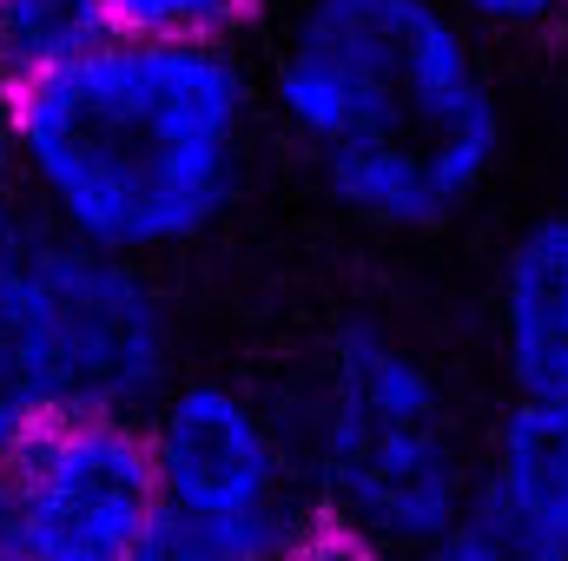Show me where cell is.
I'll list each match as a JSON object with an SVG mask.
<instances>
[{
    "mask_svg": "<svg viewBox=\"0 0 568 561\" xmlns=\"http://www.w3.org/2000/svg\"><path fill=\"white\" fill-rule=\"evenodd\" d=\"M100 7L113 33L172 47H239L265 20V0H100Z\"/></svg>",
    "mask_w": 568,
    "mask_h": 561,
    "instance_id": "obj_11",
    "label": "cell"
},
{
    "mask_svg": "<svg viewBox=\"0 0 568 561\" xmlns=\"http://www.w3.org/2000/svg\"><path fill=\"white\" fill-rule=\"evenodd\" d=\"M258 106L265 80L239 47L113 33L13 86V192L73 245L133 265L172 258L239 205Z\"/></svg>",
    "mask_w": 568,
    "mask_h": 561,
    "instance_id": "obj_2",
    "label": "cell"
},
{
    "mask_svg": "<svg viewBox=\"0 0 568 561\" xmlns=\"http://www.w3.org/2000/svg\"><path fill=\"white\" fill-rule=\"evenodd\" d=\"M483 496L568 555V404L516 397L483 436Z\"/></svg>",
    "mask_w": 568,
    "mask_h": 561,
    "instance_id": "obj_8",
    "label": "cell"
},
{
    "mask_svg": "<svg viewBox=\"0 0 568 561\" xmlns=\"http://www.w3.org/2000/svg\"><path fill=\"white\" fill-rule=\"evenodd\" d=\"M0 86H7V80H0Z\"/></svg>",
    "mask_w": 568,
    "mask_h": 561,
    "instance_id": "obj_16",
    "label": "cell"
},
{
    "mask_svg": "<svg viewBox=\"0 0 568 561\" xmlns=\"http://www.w3.org/2000/svg\"><path fill=\"white\" fill-rule=\"evenodd\" d=\"M33 330L60 417H145L179 384V324L152 272L60 232L33 245Z\"/></svg>",
    "mask_w": 568,
    "mask_h": 561,
    "instance_id": "obj_5",
    "label": "cell"
},
{
    "mask_svg": "<svg viewBox=\"0 0 568 561\" xmlns=\"http://www.w3.org/2000/svg\"><path fill=\"white\" fill-rule=\"evenodd\" d=\"M165 516L219 561H272L317 516L297 429L225 377H179L152 410Z\"/></svg>",
    "mask_w": 568,
    "mask_h": 561,
    "instance_id": "obj_4",
    "label": "cell"
},
{
    "mask_svg": "<svg viewBox=\"0 0 568 561\" xmlns=\"http://www.w3.org/2000/svg\"><path fill=\"white\" fill-rule=\"evenodd\" d=\"M265 106L344 218L404 238L469 218L509 152L483 33L436 0H297Z\"/></svg>",
    "mask_w": 568,
    "mask_h": 561,
    "instance_id": "obj_1",
    "label": "cell"
},
{
    "mask_svg": "<svg viewBox=\"0 0 568 561\" xmlns=\"http://www.w3.org/2000/svg\"><path fill=\"white\" fill-rule=\"evenodd\" d=\"M417 561H568L549 536H536L529 522H516L503 502L476 496L463 509V522H449Z\"/></svg>",
    "mask_w": 568,
    "mask_h": 561,
    "instance_id": "obj_12",
    "label": "cell"
},
{
    "mask_svg": "<svg viewBox=\"0 0 568 561\" xmlns=\"http://www.w3.org/2000/svg\"><path fill=\"white\" fill-rule=\"evenodd\" d=\"M159 509L145 417H47L0 462V561H133Z\"/></svg>",
    "mask_w": 568,
    "mask_h": 561,
    "instance_id": "obj_6",
    "label": "cell"
},
{
    "mask_svg": "<svg viewBox=\"0 0 568 561\" xmlns=\"http://www.w3.org/2000/svg\"><path fill=\"white\" fill-rule=\"evenodd\" d=\"M40 218L20 205V192H0V462L40 429L53 410L40 330H33V245Z\"/></svg>",
    "mask_w": 568,
    "mask_h": 561,
    "instance_id": "obj_9",
    "label": "cell"
},
{
    "mask_svg": "<svg viewBox=\"0 0 568 561\" xmlns=\"http://www.w3.org/2000/svg\"><path fill=\"white\" fill-rule=\"evenodd\" d=\"M456 20H469L483 40H542L568 27V0H436Z\"/></svg>",
    "mask_w": 568,
    "mask_h": 561,
    "instance_id": "obj_13",
    "label": "cell"
},
{
    "mask_svg": "<svg viewBox=\"0 0 568 561\" xmlns=\"http://www.w3.org/2000/svg\"><path fill=\"white\" fill-rule=\"evenodd\" d=\"M489 337L516 397L568 404V205L536 212L489 284Z\"/></svg>",
    "mask_w": 568,
    "mask_h": 561,
    "instance_id": "obj_7",
    "label": "cell"
},
{
    "mask_svg": "<svg viewBox=\"0 0 568 561\" xmlns=\"http://www.w3.org/2000/svg\"><path fill=\"white\" fill-rule=\"evenodd\" d=\"M133 561H219V555H212L185 522H172V516L159 509V522H152V536L140 542V555H133Z\"/></svg>",
    "mask_w": 568,
    "mask_h": 561,
    "instance_id": "obj_15",
    "label": "cell"
},
{
    "mask_svg": "<svg viewBox=\"0 0 568 561\" xmlns=\"http://www.w3.org/2000/svg\"><path fill=\"white\" fill-rule=\"evenodd\" d=\"M272 561H417V555L384 549V542H371V536H357V529H344L331 516H311Z\"/></svg>",
    "mask_w": 568,
    "mask_h": 561,
    "instance_id": "obj_14",
    "label": "cell"
},
{
    "mask_svg": "<svg viewBox=\"0 0 568 561\" xmlns=\"http://www.w3.org/2000/svg\"><path fill=\"white\" fill-rule=\"evenodd\" d=\"M297 449L317 516L404 555H424L483 496V456L443 370L384 317H351L324 344Z\"/></svg>",
    "mask_w": 568,
    "mask_h": 561,
    "instance_id": "obj_3",
    "label": "cell"
},
{
    "mask_svg": "<svg viewBox=\"0 0 568 561\" xmlns=\"http://www.w3.org/2000/svg\"><path fill=\"white\" fill-rule=\"evenodd\" d=\"M113 40L100 0H0V80L27 86Z\"/></svg>",
    "mask_w": 568,
    "mask_h": 561,
    "instance_id": "obj_10",
    "label": "cell"
}]
</instances>
